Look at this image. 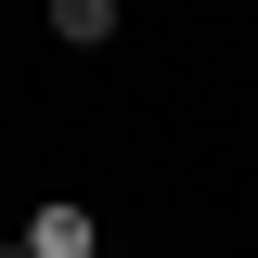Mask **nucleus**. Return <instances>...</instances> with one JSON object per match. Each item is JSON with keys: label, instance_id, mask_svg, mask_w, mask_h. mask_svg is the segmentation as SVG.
I'll use <instances>...</instances> for the list:
<instances>
[{"label": "nucleus", "instance_id": "nucleus-2", "mask_svg": "<svg viewBox=\"0 0 258 258\" xmlns=\"http://www.w3.org/2000/svg\"><path fill=\"white\" fill-rule=\"evenodd\" d=\"M13 232H26L39 258H103V220H91V207H78V194H39V207H26V220H13Z\"/></svg>", "mask_w": 258, "mask_h": 258}, {"label": "nucleus", "instance_id": "nucleus-3", "mask_svg": "<svg viewBox=\"0 0 258 258\" xmlns=\"http://www.w3.org/2000/svg\"><path fill=\"white\" fill-rule=\"evenodd\" d=\"M0 258H39V245H26V232H13V245H0Z\"/></svg>", "mask_w": 258, "mask_h": 258}, {"label": "nucleus", "instance_id": "nucleus-1", "mask_svg": "<svg viewBox=\"0 0 258 258\" xmlns=\"http://www.w3.org/2000/svg\"><path fill=\"white\" fill-rule=\"evenodd\" d=\"M39 39H52V52H116L129 0H39Z\"/></svg>", "mask_w": 258, "mask_h": 258}]
</instances>
